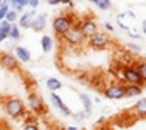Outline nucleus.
<instances>
[{"mask_svg": "<svg viewBox=\"0 0 146 130\" xmlns=\"http://www.w3.org/2000/svg\"><path fill=\"white\" fill-rule=\"evenodd\" d=\"M3 110L10 119H21V117H25L27 114V107L23 104V101L19 98H12V97L3 101Z\"/></svg>", "mask_w": 146, "mask_h": 130, "instance_id": "nucleus-1", "label": "nucleus"}, {"mask_svg": "<svg viewBox=\"0 0 146 130\" xmlns=\"http://www.w3.org/2000/svg\"><path fill=\"white\" fill-rule=\"evenodd\" d=\"M118 75H120V79L123 84H136V85H142V86L146 85L143 79L140 78V73L137 72L136 66H133V64H126L123 67H120Z\"/></svg>", "mask_w": 146, "mask_h": 130, "instance_id": "nucleus-2", "label": "nucleus"}, {"mask_svg": "<svg viewBox=\"0 0 146 130\" xmlns=\"http://www.w3.org/2000/svg\"><path fill=\"white\" fill-rule=\"evenodd\" d=\"M73 15H58L53 19V23H51V27H53V31L54 34L57 35V37L62 38L63 35L73 27Z\"/></svg>", "mask_w": 146, "mask_h": 130, "instance_id": "nucleus-3", "label": "nucleus"}, {"mask_svg": "<svg viewBox=\"0 0 146 130\" xmlns=\"http://www.w3.org/2000/svg\"><path fill=\"white\" fill-rule=\"evenodd\" d=\"M28 108L35 115H44L47 113V105H45L42 97H40L35 92H31L28 95Z\"/></svg>", "mask_w": 146, "mask_h": 130, "instance_id": "nucleus-4", "label": "nucleus"}, {"mask_svg": "<svg viewBox=\"0 0 146 130\" xmlns=\"http://www.w3.org/2000/svg\"><path fill=\"white\" fill-rule=\"evenodd\" d=\"M62 40L69 45V47H79V45H82L83 42H85V35L82 34V31H80V28H76V27H72L63 37H62Z\"/></svg>", "mask_w": 146, "mask_h": 130, "instance_id": "nucleus-5", "label": "nucleus"}, {"mask_svg": "<svg viewBox=\"0 0 146 130\" xmlns=\"http://www.w3.org/2000/svg\"><path fill=\"white\" fill-rule=\"evenodd\" d=\"M110 42H111V40H110L108 35L105 32H100V31L88 38V44L94 50H105L110 45Z\"/></svg>", "mask_w": 146, "mask_h": 130, "instance_id": "nucleus-6", "label": "nucleus"}, {"mask_svg": "<svg viewBox=\"0 0 146 130\" xmlns=\"http://www.w3.org/2000/svg\"><path fill=\"white\" fill-rule=\"evenodd\" d=\"M102 95L108 99H123V98H126L124 85H121V84L110 85V86L102 89Z\"/></svg>", "mask_w": 146, "mask_h": 130, "instance_id": "nucleus-7", "label": "nucleus"}, {"mask_svg": "<svg viewBox=\"0 0 146 130\" xmlns=\"http://www.w3.org/2000/svg\"><path fill=\"white\" fill-rule=\"evenodd\" d=\"M0 64H2L9 72H16L19 70V60L15 54L12 53H2L0 54Z\"/></svg>", "mask_w": 146, "mask_h": 130, "instance_id": "nucleus-8", "label": "nucleus"}, {"mask_svg": "<svg viewBox=\"0 0 146 130\" xmlns=\"http://www.w3.org/2000/svg\"><path fill=\"white\" fill-rule=\"evenodd\" d=\"M79 28H80L82 34L85 35V38L88 40L89 37H92L94 34L98 32V23H96V21L94 18H83Z\"/></svg>", "mask_w": 146, "mask_h": 130, "instance_id": "nucleus-9", "label": "nucleus"}, {"mask_svg": "<svg viewBox=\"0 0 146 130\" xmlns=\"http://www.w3.org/2000/svg\"><path fill=\"white\" fill-rule=\"evenodd\" d=\"M50 99H51V104H53V107L54 108H57L60 113H62L63 115H72V111H70V108L67 107V105L63 102V99L58 97V94H56V92H51V95H50Z\"/></svg>", "mask_w": 146, "mask_h": 130, "instance_id": "nucleus-10", "label": "nucleus"}, {"mask_svg": "<svg viewBox=\"0 0 146 130\" xmlns=\"http://www.w3.org/2000/svg\"><path fill=\"white\" fill-rule=\"evenodd\" d=\"M35 15H36V13H35V9H32V10H29V12H23V15H19V18H18V25H19V28H22V29H29L31 25H32V19H34Z\"/></svg>", "mask_w": 146, "mask_h": 130, "instance_id": "nucleus-11", "label": "nucleus"}, {"mask_svg": "<svg viewBox=\"0 0 146 130\" xmlns=\"http://www.w3.org/2000/svg\"><path fill=\"white\" fill-rule=\"evenodd\" d=\"M47 28V15H36L32 19L31 29L35 32H42Z\"/></svg>", "mask_w": 146, "mask_h": 130, "instance_id": "nucleus-12", "label": "nucleus"}, {"mask_svg": "<svg viewBox=\"0 0 146 130\" xmlns=\"http://www.w3.org/2000/svg\"><path fill=\"white\" fill-rule=\"evenodd\" d=\"M13 50H15V56L19 60V63H28V62H31V53H29V50L27 48V47L16 45Z\"/></svg>", "mask_w": 146, "mask_h": 130, "instance_id": "nucleus-13", "label": "nucleus"}, {"mask_svg": "<svg viewBox=\"0 0 146 130\" xmlns=\"http://www.w3.org/2000/svg\"><path fill=\"white\" fill-rule=\"evenodd\" d=\"M143 92V86L142 85H136V84H126L124 85V94L126 98H135L142 95Z\"/></svg>", "mask_w": 146, "mask_h": 130, "instance_id": "nucleus-14", "label": "nucleus"}, {"mask_svg": "<svg viewBox=\"0 0 146 130\" xmlns=\"http://www.w3.org/2000/svg\"><path fill=\"white\" fill-rule=\"evenodd\" d=\"M131 113H133V115H135L136 119H146V98L139 99L135 104Z\"/></svg>", "mask_w": 146, "mask_h": 130, "instance_id": "nucleus-15", "label": "nucleus"}, {"mask_svg": "<svg viewBox=\"0 0 146 130\" xmlns=\"http://www.w3.org/2000/svg\"><path fill=\"white\" fill-rule=\"evenodd\" d=\"M40 44H41V48H42L44 53H50V51L53 50V45H54L53 38L50 37V35H42Z\"/></svg>", "mask_w": 146, "mask_h": 130, "instance_id": "nucleus-16", "label": "nucleus"}, {"mask_svg": "<svg viewBox=\"0 0 146 130\" xmlns=\"http://www.w3.org/2000/svg\"><path fill=\"white\" fill-rule=\"evenodd\" d=\"M45 85H47V89H50L51 92H57V91H60L62 89V82H60L58 79H56V78H48L47 80H45Z\"/></svg>", "mask_w": 146, "mask_h": 130, "instance_id": "nucleus-17", "label": "nucleus"}, {"mask_svg": "<svg viewBox=\"0 0 146 130\" xmlns=\"http://www.w3.org/2000/svg\"><path fill=\"white\" fill-rule=\"evenodd\" d=\"M7 38L13 40V41H18V40L21 38V28H19V25H16L15 22L12 23L10 31H9V34H7Z\"/></svg>", "mask_w": 146, "mask_h": 130, "instance_id": "nucleus-18", "label": "nucleus"}, {"mask_svg": "<svg viewBox=\"0 0 146 130\" xmlns=\"http://www.w3.org/2000/svg\"><path fill=\"white\" fill-rule=\"evenodd\" d=\"M126 51L130 56H139L142 51V47L136 42H129V44H126Z\"/></svg>", "mask_w": 146, "mask_h": 130, "instance_id": "nucleus-19", "label": "nucleus"}, {"mask_svg": "<svg viewBox=\"0 0 146 130\" xmlns=\"http://www.w3.org/2000/svg\"><path fill=\"white\" fill-rule=\"evenodd\" d=\"M94 5H95V7L96 9H100V10H110L111 9V6H113V3H111V0H94Z\"/></svg>", "mask_w": 146, "mask_h": 130, "instance_id": "nucleus-20", "label": "nucleus"}, {"mask_svg": "<svg viewBox=\"0 0 146 130\" xmlns=\"http://www.w3.org/2000/svg\"><path fill=\"white\" fill-rule=\"evenodd\" d=\"M80 101H82V107L83 110H91L92 108V99L89 98L88 94H79Z\"/></svg>", "mask_w": 146, "mask_h": 130, "instance_id": "nucleus-21", "label": "nucleus"}, {"mask_svg": "<svg viewBox=\"0 0 146 130\" xmlns=\"http://www.w3.org/2000/svg\"><path fill=\"white\" fill-rule=\"evenodd\" d=\"M25 117H27V114H25ZM23 129L36 130V129H38V124H36V120H34V117H27L25 123H23Z\"/></svg>", "mask_w": 146, "mask_h": 130, "instance_id": "nucleus-22", "label": "nucleus"}, {"mask_svg": "<svg viewBox=\"0 0 146 130\" xmlns=\"http://www.w3.org/2000/svg\"><path fill=\"white\" fill-rule=\"evenodd\" d=\"M136 69H137V72L140 73V78L143 79V82L146 84V60L139 62V63L136 64Z\"/></svg>", "mask_w": 146, "mask_h": 130, "instance_id": "nucleus-23", "label": "nucleus"}, {"mask_svg": "<svg viewBox=\"0 0 146 130\" xmlns=\"http://www.w3.org/2000/svg\"><path fill=\"white\" fill-rule=\"evenodd\" d=\"M19 15H21V13H18V12H16L15 9H9V10H7V13H6V18H5V19H7L9 22L13 23V22H16V21H18Z\"/></svg>", "mask_w": 146, "mask_h": 130, "instance_id": "nucleus-24", "label": "nucleus"}, {"mask_svg": "<svg viewBox=\"0 0 146 130\" xmlns=\"http://www.w3.org/2000/svg\"><path fill=\"white\" fill-rule=\"evenodd\" d=\"M124 15H126V13H118V15H117V18H115V19H117V25L120 27V29H123V31H130V27H127L126 23L123 22Z\"/></svg>", "mask_w": 146, "mask_h": 130, "instance_id": "nucleus-25", "label": "nucleus"}, {"mask_svg": "<svg viewBox=\"0 0 146 130\" xmlns=\"http://www.w3.org/2000/svg\"><path fill=\"white\" fill-rule=\"evenodd\" d=\"M10 27H12V22H9L7 19H2V21H0V32L9 34Z\"/></svg>", "mask_w": 146, "mask_h": 130, "instance_id": "nucleus-26", "label": "nucleus"}, {"mask_svg": "<svg viewBox=\"0 0 146 130\" xmlns=\"http://www.w3.org/2000/svg\"><path fill=\"white\" fill-rule=\"evenodd\" d=\"M92 114V110H82L80 113H78V114H75V119L76 120H83V119H88V117Z\"/></svg>", "mask_w": 146, "mask_h": 130, "instance_id": "nucleus-27", "label": "nucleus"}, {"mask_svg": "<svg viewBox=\"0 0 146 130\" xmlns=\"http://www.w3.org/2000/svg\"><path fill=\"white\" fill-rule=\"evenodd\" d=\"M9 9H10V6H9V5H5V3L0 6V21L6 18V13H7Z\"/></svg>", "mask_w": 146, "mask_h": 130, "instance_id": "nucleus-28", "label": "nucleus"}, {"mask_svg": "<svg viewBox=\"0 0 146 130\" xmlns=\"http://www.w3.org/2000/svg\"><path fill=\"white\" fill-rule=\"evenodd\" d=\"M28 6H31L32 9H36L40 6V0H28Z\"/></svg>", "mask_w": 146, "mask_h": 130, "instance_id": "nucleus-29", "label": "nucleus"}, {"mask_svg": "<svg viewBox=\"0 0 146 130\" xmlns=\"http://www.w3.org/2000/svg\"><path fill=\"white\" fill-rule=\"evenodd\" d=\"M104 29L108 31V32H113V31H114V27H113L110 22H104Z\"/></svg>", "mask_w": 146, "mask_h": 130, "instance_id": "nucleus-30", "label": "nucleus"}, {"mask_svg": "<svg viewBox=\"0 0 146 130\" xmlns=\"http://www.w3.org/2000/svg\"><path fill=\"white\" fill-rule=\"evenodd\" d=\"M47 3L51 6H57V5H62V0H47Z\"/></svg>", "mask_w": 146, "mask_h": 130, "instance_id": "nucleus-31", "label": "nucleus"}, {"mask_svg": "<svg viewBox=\"0 0 146 130\" xmlns=\"http://www.w3.org/2000/svg\"><path fill=\"white\" fill-rule=\"evenodd\" d=\"M140 31H142V34H145V35H146V19H143V21H142Z\"/></svg>", "mask_w": 146, "mask_h": 130, "instance_id": "nucleus-32", "label": "nucleus"}, {"mask_svg": "<svg viewBox=\"0 0 146 130\" xmlns=\"http://www.w3.org/2000/svg\"><path fill=\"white\" fill-rule=\"evenodd\" d=\"M16 2H18L22 7H27V6H28V0H16Z\"/></svg>", "mask_w": 146, "mask_h": 130, "instance_id": "nucleus-33", "label": "nucleus"}, {"mask_svg": "<svg viewBox=\"0 0 146 130\" xmlns=\"http://www.w3.org/2000/svg\"><path fill=\"white\" fill-rule=\"evenodd\" d=\"M6 38H7V34L0 32V42H5V41H6Z\"/></svg>", "mask_w": 146, "mask_h": 130, "instance_id": "nucleus-34", "label": "nucleus"}, {"mask_svg": "<svg viewBox=\"0 0 146 130\" xmlns=\"http://www.w3.org/2000/svg\"><path fill=\"white\" fill-rule=\"evenodd\" d=\"M102 123H105V117H100V119H98V123H96L95 126H100V124H102Z\"/></svg>", "mask_w": 146, "mask_h": 130, "instance_id": "nucleus-35", "label": "nucleus"}, {"mask_svg": "<svg viewBox=\"0 0 146 130\" xmlns=\"http://www.w3.org/2000/svg\"><path fill=\"white\" fill-rule=\"evenodd\" d=\"M66 129H67V130H78V127H76V126H67Z\"/></svg>", "mask_w": 146, "mask_h": 130, "instance_id": "nucleus-36", "label": "nucleus"}, {"mask_svg": "<svg viewBox=\"0 0 146 130\" xmlns=\"http://www.w3.org/2000/svg\"><path fill=\"white\" fill-rule=\"evenodd\" d=\"M10 2H12V0H3V3H5V5H9Z\"/></svg>", "mask_w": 146, "mask_h": 130, "instance_id": "nucleus-37", "label": "nucleus"}, {"mask_svg": "<svg viewBox=\"0 0 146 130\" xmlns=\"http://www.w3.org/2000/svg\"><path fill=\"white\" fill-rule=\"evenodd\" d=\"M86 2H89V3H94V0H86Z\"/></svg>", "mask_w": 146, "mask_h": 130, "instance_id": "nucleus-38", "label": "nucleus"}, {"mask_svg": "<svg viewBox=\"0 0 146 130\" xmlns=\"http://www.w3.org/2000/svg\"><path fill=\"white\" fill-rule=\"evenodd\" d=\"M143 60H146V53H145V56H143Z\"/></svg>", "mask_w": 146, "mask_h": 130, "instance_id": "nucleus-39", "label": "nucleus"}, {"mask_svg": "<svg viewBox=\"0 0 146 130\" xmlns=\"http://www.w3.org/2000/svg\"><path fill=\"white\" fill-rule=\"evenodd\" d=\"M3 5V0H0V6H2Z\"/></svg>", "mask_w": 146, "mask_h": 130, "instance_id": "nucleus-40", "label": "nucleus"}]
</instances>
